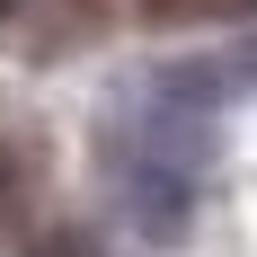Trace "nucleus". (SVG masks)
<instances>
[{"label": "nucleus", "instance_id": "f257e3e1", "mask_svg": "<svg viewBox=\"0 0 257 257\" xmlns=\"http://www.w3.org/2000/svg\"><path fill=\"white\" fill-rule=\"evenodd\" d=\"M231 98V62H178L151 80V98L133 115V169H124V204L151 239H178L195 195H204V160H213V115Z\"/></svg>", "mask_w": 257, "mask_h": 257}, {"label": "nucleus", "instance_id": "f03ea898", "mask_svg": "<svg viewBox=\"0 0 257 257\" xmlns=\"http://www.w3.org/2000/svg\"><path fill=\"white\" fill-rule=\"evenodd\" d=\"M151 18H204V9H239V0H142Z\"/></svg>", "mask_w": 257, "mask_h": 257}, {"label": "nucleus", "instance_id": "7ed1b4c3", "mask_svg": "<svg viewBox=\"0 0 257 257\" xmlns=\"http://www.w3.org/2000/svg\"><path fill=\"white\" fill-rule=\"evenodd\" d=\"M0 9H9V0H0Z\"/></svg>", "mask_w": 257, "mask_h": 257}]
</instances>
